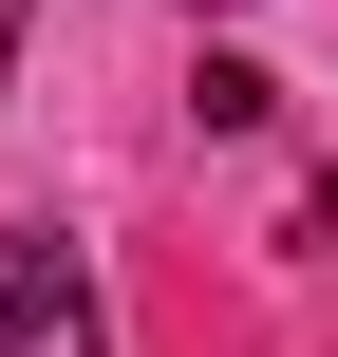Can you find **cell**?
<instances>
[{
	"instance_id": "1",
	"label": "cell",
	"mask_w": 338,
	"mask_h": 357,
	"mask_svg": "<svg viewBox=\"0 0 338 357\" xmlns=\"http://www.w3.org/2000/svg\"><path fill=\"white\" fill-rule=\"evenodd\" d=\"M0 357H113V320H94L56 226H0Z\"/></svg>"
},
{
	"instance_id": "2",
	"label": "cell",
	"mask_w": 338,
	"mask_h": 357,
	"mask_svg": "<svg viewBox=\"0 0 338 357\" xmlns=\"http://www.w3.org/2000/svg\"><path fill=\"white\" fill-rule=\"evenodd\" d=\"M19 19H38V0H0V75H19Z\"/></svg>"
}]
</instances>
